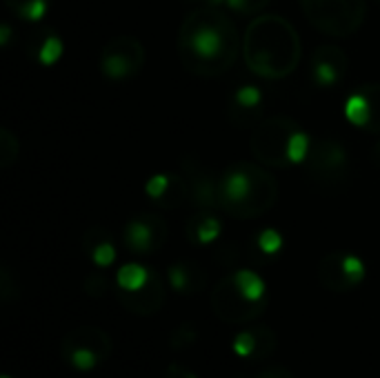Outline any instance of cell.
Here are the masks:
<instances>
[{
  "label": "cell",
  "mask_w": 380,
  "mask_h": 378,
  "mask_svg": "<svg viewBox=\"0 0 380 378\" xmlns=\"http://www.w3.org/2000/svg\"><path fill=\"white\" fill-rule=\"evenodd\" d=\"M98 354L94 352V350H87V347H78V350H73V352H69L67 354V360L71 362L73 367H78V370H83V372H87V370H91L98 362Z\"/></svg>",
  "instance_id": "f1b7e54d"
},
{
  "label": "cell",
  "mask_w": 380,
  "mask_h": 378,
  "mask_svg": "<svg viewBox=\"0 0 380 378\" xmlns=\"http://www.w3.org/2000/svg\"><path fill=\"white\" fill-rule=\"evenodd\" d=\"M120 305L125 309H129L131 314H138V316H151L156 314L162 302H165V283L162 278L151 269V276L149 280L141 287V290H120Z\"/></svg>",
  "instance_id": "2e32d148"
},
{
  "label": "cell",
  "mask_w": 380,
  "mask_h": 378,
  "mask_svg": "<svg viewBox=\"0 0 380 378\" xmlns=\"http://www.w3.org/2000/svg\"><path fill=\"white\" fill-rule=\"evenodd\" d=\"M242 42L234 20L218 7H198L178 29V58L194 76H220L230 69Z\"/></svg>",
  "instance_id": "6da1fadb"
},
{
  "label": "cell",
  "mask_w": 380,
  "mask_h": 378,
  "mask_svg": "<svg viewBox=\"0 0 380 378\" xmlns=\"http://www.w3.org/2000/svg\"><path fill=\"white\" fill-rule=\"evenodd\" d=\"M234 280L236 285L240 287V292L249 296L251 300H263L267 298L265 292H267V287L263 283V278L256 274V271H249V269H238L234 271Z\"/></svg>",
  "instance_id": "cb8c5ba5"
},
{
  "label": "cell",
  "mask_w": 380,
  "mask_h": 378,
  "mask_svg": "<svg viewBox=\"0 0 380 378\" xmlns=\"http://www.w3.org/2000/svg\"><path fill=\"white\" fill-rule=\"evenodd\" d=\"M52 0H5V5L13 16H18L20 20L27 23H38L47 16Z\"/></svg>",
  "instance_id": "7402d4cb"
},
{
  "label": "cell",
  "mask_w": 380,
  "mask_h": 378,
  "mask_svg": "<svg viewBox=\"0 0 380 378\" xmlns=\"http://www.w3.org/2000/svg\"><path fill=\"white\" fill-rule=\"evenodd\" d=\"M249 147L254 158L273 170L305 165L311 138L294 118L290 116H269L263 118L251 131Z\"/></svg>",
  "instance_id": "277c9868"
},
{
  "label": "cell",
  "mask_w": 380,
  "mask_h": 378,
  "mask_svg": "<svg viewBox=\"0 0 380 378\" xmlns=\"http://www.w3.org/2000/svg\"><path fill=\"white\" fill-rule=\"evenodd\" d=\"M205 3L211 7H220V5H225V0H205Z\"/></svg>",
  "instance_id": "8d00e7d4"
},
{
  "label": "cell",
  "mask_w": 380,
  "mask_h": 378,
  "mask_svg": "<svg viewBox=\"0 0 380 378\" xmlns=\"http://www.w3.org/2000/svg\"><path fill=\"white\" fill-rule=\"evenodd\" d=\"M256 245L265 256H273V254H278L280 247H283V236L276 230H263L256 238Z\"/></svg>",
  "instance_id": "4316f807"
},
{
  "label": "cell",
  "mask_w": 380,
  "mask_h": 378,
  "mask_svg": "<svg viewBox=\"0 0 380 378\" xmlns=\"http://www.w3.org/2000/svg\"><path fill=\"white\" fill-rule=\"evenodd\" d=\"M242 56L258 78L278 81L296 71L302 45L296 27L287 18L278 13H258L242 36Z\"/></svg>",
  "instance_id": "7a4b0ae2"
},
{
  "label": "cell",
  "mask_w": 380,
  "mask_h": 378,
  "mask_svg": "<svg viewBox=\"0 0 380 378\" xmlns=\"http://www.w3.org/2000/svg\"><path fill=\"white\" fill-rule=\"evenodd\" d=\"M78 347H87V350H94L100 358H107L112 352V338L100 327H78L63 338V352L67 356Z\"/></svg>",
  "instance_id": "e0dca14e"
},
{
  "label": "cell",
  "mask_w": 380,
  "mask_h": 378,
  "mask_svg": "<svg viewBox=\"0 0 380 378\" xmlns=\"http://www.w3.org/2000/svg\"><path fill=\"white\" fill-rule=\"evenodd\" d=\"M3 378H9V376H3Z\"/></svg>",
  "instance_id": "74e56055"
},
{
  "label": "cell",
  "mask_w": 380,
  "mask_h": 378,
  "mask_svg": "<svg viewBox=\"0 0 380 378\" xmlns=\"http://www.w3.org/2000/svg\"><path fill=\"white\" fill-rule=\"evenodd\" d=\"M167 278H170V285L180 294L201 292L207 283L205 271L198 265H189V263H174L170 271H167Z\"/></svg>",
  "instance_id": "ffe728a7"
},
{
  "label": "cell",
  "mask_w": 380,
  "mask_h": 378,
  "mask_svg": "<svg viewBox=\"0 0 380 378\" xmlns=\"http://www.w3.org/2000/svg\"><path fill=\"white\" fill-rule=\"evenodd\" d=\"M372 160H374L376 167H380V143L372 149Z\"/></svg>",
  "instance_id": "d590c367"
},
{
  "label": "cell",
  "mask_w": 380,
  "mask_h": 378,
  "mask_svg": "<svg viewBox=\"0 0 380 378\" xmlns=\"http://www.w3.org/2000/svg\"><path fill=\"white\" fill-rule=\"evenodd\" d=\"M9 40H11V27L5 23L3 27H0V42H3V45H9Z\"/></svg>",
  "instance_id": "e575fe53"
},
{
  "label": "cell",
  "mask_w": 380,
  "mask_h": 378,
  "mask_svg": "<svg viewBox=\"0 0 380 378\" xmlns=\"http://www.w3.org/2000/svg\"><path fill=\"white\" fill-rule=\"evenodd\" d=\"M345 118L362 131L380 134V83H367L354 89L345 100Z\"/></svg>",
  "instance_id": "8fae6325"
},
{
  "label": "cell",
  "mask_w": 380,
  "mask_h": 378,
  "mask_svg": "<svg viewBox=\"0 0 380 378\" xmlns=\"http://www.w3.org/2000/svg\"><path fill=\"white\" fill-rule=\"evenodd\" d=\"M149 201L162 209H176L189 203V185L182 172H165L151 176L145 183Z\"/></svg>",
  "instance_id": "5bb4252c"
},
{
  "label": "cell",
  "mask_w": 380,
  "mask_h": 378,
  "mask_svg": "<svg viewBox=\"0 0 380 378\" xmlns=\"http://www.w3.org/2000/svg\"><path fill=\"white\" fill-rule=\"evenodd\" d=\"M180 172L185 174L189 185V203L198 209H218V183L220 174H211L198 160H182Z\"/></svg>",
  "instance_id": "7c38bea8"
},
{
  "label": "cell",
  "mask_w": 380,
  "mask_h": 378,
  "mask_svg": "<svg viewBox=\"0 0 380 378\" xmlns=\"http://www.w3.org/2000/svg\"><path fill=\"white\" fill-rule=\"evenodd\" d=\"M269 0H225V7L240 13V16H256L267 7Z\"/></svg>",
  "instance_id": "83f0119b"
},
{
  "label": "cell",
  "mask_w": 380,
  "mask_h": 378,
  "mask_svg": "<svg viewBox=\"0 0 380 378\" xmlns=\"http://www.w3.org/2000/svg\"><path fill=\"white\" fill-rule=\"evenodd\" d=\"M196 338H198V331H196V327L185 323L172 334V347H174V350H185V347H189Z\"/></svg>",
  "instance_id": "f546056e"
},
{
  "label": "cell",
  "mask_w": 380,
  "mask_h": 378,
  "mask_svg": "<svg viewBox=\"0 0 380 378\" xmlns=\"http://www.w3.org/2000/svg\"><path fill=\"white\" fill-rule=\"evenodd\" d=\"M83 247L89 254V259L98 267H109L116 261V247L112 243V236L102 227H91L83 238Z\"/></svg>",
  "instance_id": "d6986e66"
},
{
  "label": "cell",
  "mask_w": 380,
  "mask_h": 378,
  "mask_svg": "<svg viewBox=\"0 0 380 378\" xmlns=\"http://www.w3.org/2000/svg\"><path fill=\"white\" fill-rule=\"evenodd\" d=\"M378 3H380V0H378Z\"/></svg>",
  "instance_id": "f35d334b"
},
{
  "label": "cell",
  "mask_w": 380,
  "mask_h": 378,
  "mask_svg": "<svg viewBox=\"0 0 380 378\" xmlns=\"http://www.w3.org/2000/svg\"><path fill=\"white\" fill-rule=\"evenodd\" d=\"M347 67H349V60L340 47H336V45H321V47H316L309 60L311 83L321 89L336 87L345 78Z\"/></svg>",
  "instance_id": "4fadbf2b"
},
{
  "label": "cell",
  "mask_w": 380,
  "mask_h": 378,
  "mask_svg": "<svg viewBox=\"0 0 380 378\" xmlns=\"http://www.w3.org/2000/svg\"><path fill=\"white\" fill-rule=\"evenodd\" d=\"M367 274L364 263L356 254L349 252H329L318 263V280L329 292L345 294L358 287Z\"/></svg>",
  "instance_id": "9c48e42d"
},
{
  "label": "cell",
  "mask_w": 380,
  "mask_h": 378,
  "mask_svg": "<svg viewBox=\"0 0 380 378\" xmlns=\"http://www.w3.org/2000/svg\"><path fill=\"white\" fill-rule=\"evenodd\" d=\"M254 336H256V354L254 356H261L265 358L267 354H271L276 350V336H273V331L267 329V327H254Z\"/></svg>",
  "instance_id": "484cf974"
},
{
  "label": "cell",
  "mask_w": 380,
  "mask_h": 378,
  "mask_svg": "<svg viewBox=\"0 0 380 378\" xmlns=\"http://www.w3.org/2000/svg\"><path fill=\"white\" fill-rule=\"evenodd\" d=\"M265 96L256 85H240L227 100V114L236 127H256L263 120Z\"/></svg>",
  "instance_id": "9a60e30c"
},
{
  "label": "cell",
  "mask_w": 380,
  "mask_h": 378,
  "mask_svg": "<svg viewBox=\"0 0 380 378\" xmlns=\"http://www.w3.org/2000/svg\"><path fill=\"white\" fill-rule=\"evenodd\" d=\"M278 201V183L261 163L238 160L220 174L218 209L238 220L267 214Z\"/></svg>",
  "instance_id": "3957f363"
},
{
  "label": "cell",
  "mask_w": 380,
  "mask_h": 378,
  "mask_svg": "<svg viewBox=\"0 0 380 378\" xmlns=\"http://www.w3.org/2000/svg\"><path fill=\"white\" fill-rule=\"evenodd\" d=\"M145 45L133 36H116L100 52V71L109 81H129L145 67Z\"/></svg>",
  "instance_id": "ba28073f"
},
{
  "label": "cell",
  "mask_w": 380,
  "mask_h": 378,
  "mask_svg": "<svg viewBox=\"0 0 380 378\" xmlns=\"http://www.w3.org/2000/svg\"><path fill=\"white\" fill-rule=\"evenodd\" d=\"M149 276H151L149 267H143L138 263H127V265L120 267L118 274H116L118 290H127V292L141 290V287L149 280Z\"/></svg>",
  "instance_id": "603a6c76"
},
{
  "label": "cell",
  "mask_w": 380,
  "mask_h": 378,
  "mask_svg": "<svg viewBox=\"0 0 380 378\" xmlns=\"http://www.w3.org/2000/svg\"><path fill=\"white\" fill-rule=\"evenodd\" d=\"M309 25L331 38L356 34L367 16V0H300Z\"/></svg>",
  "instance_id": "5b68a950"
},
{
  "label": "cell",
  "mask_w": 380,
  "mask_h": 378,
  "mask_svg": "<svg viewBox=\"0 0 380 378\" xmlns=\"http://www.w3.org/2000/svg\"><path fill=\"white\" fill-rule=\"evenodd\" d=\"M305 167L314 185L323 189L340 187L349 176V156L340 141H314L305 160Z\"/></svg>",
  "instance_id": "8992f818"
},
{
  "label": "cell",
  "mask_w": 380,
  "mask_h": 378,
  "mask_svg": "<svg viewBox=\"0 0 380 378\" xmlns=\"http://www.w3.org/2000/svg\"><path fill=\"white\" fill-rule=\"evenodd\" d=\"M211 309L227 325H245L267 309V298L251 300L240 292L234 274L220 278L211 292Z\"/></svg>",
  "instance_id": "52a82bcc"
},
{
  "label": "cell",
  "mask_w": 380,
  "mask_h": 378,
  "mask_svg": "<svg viewBox=\"0 0 380 378\" xmlns=\"http://www.w3.org/2000/svg\"><path fill=\"white\" fill-rule=\"evenodd\" d=\"M20 154V141L9 127L0 129V167L9 170L13 163L18 160Z\"/></svg>",
  "instance_id": "d4e9b609"
},
{
  "label": "cell",
  "mask_w": 380,
  "mask_h": 378,
  "mask_svg": "<svg viewBox=\"0 0 380 378\" xmlns=\"http://www.w3.org/2000/svg\"><path fill=\"white\" fill-rule=\"evenodd\" d=\"M65 45L56 34L44 32L38 36H32V42H29V54H32L40 65H54L63 56Z\"/></svg>",
  "instance_id": "44dd1931"
},
{
  "label": "cell",
  "mask_w": 380,
  "mask_h": 378,
  "mask_svg": "<svg viewBox=\"0 0 380 378\" xmlns=\"http://www.w3.org/2000/svg\"><path fill=\"white\" fill-rule=\"evenodd\" d=\"M185 232H187L189 243H194V245H209V243H214V240L220 236L222 223H220L218 216L211 214L209 209H201L198 214H194L187 220Z\"/></svg>",
  "instance_id": "ac0fdd59"
},
{
  "label": "cell",
  "mask_w": 380,
  "mask_h": 378,
  "mask_svg": "<svg viewBox=\"0 0 380 378\" xmlns=\"http://www.w3.org/2000/svg\"><path fill=\"white\" fill-rule=\"evenodd\" d=\"M256 378H294V374L287 367H267L258 374Z\"/></svg>",
  "instance_id": "836d02e7"
},
{
  "label": "cell",
  "mask_w": 380,
  "mask_h": 378,
  "mask_svg": "<svg viewBox=\"0 0 380 378\" xmlns=\"http://www.w3.org/2000/svg\"><path fill=\"white\" fill-rule=\"evenodd\" d=\"M167 234H170V227H167L162 216L138 214V216H131L125 223L123 240H125L129 252L141 254V256H149L165 245Z\"/></svg>",
  "instance_id": "30bf717a"
},
{
  "label": "cell",
  "mask_w": 380,
  "mask_h": 378,
  "mask_svg": "<svg viewBox=\"0 0 380 378\" xmlns=\"http://www.w3.org/2000/svg\"><path fill=\"white\" fill-rule=\"evenodd\" d=\"M165 378H198L194 372H189L185 365H178V362H172L165 372Z\"/></svg>",
  "instance_id": "d6a6232c"
},
{
  "label": "cell",
  "mask_w": 380,
  "mask_h": 378,
  "mask_svg": "<svg viewBox=\"0 0 380 378\" xmlns=\"http://www.w3.org/2000/svg\"><path fill=\"white\" fill-rule=\"evenodd\" d=\"M85 292L89 296H94V298H100L109 292V280L107 276H102V274H89L85 278Z\"/></svg>",
  "instance_id": "1f68e13d"
},
{
  "label": "cell",
  "mask_w": 380,
  "mask_h": 378,
  "mask_svg": "<svg viewBox=\"0 0 380 378\" xmlns=\"http://www.w3.org/2000/svg\"><path fill=\"white\" fill-rule=\"evenodd\" d=\"M234 352L238 356H254L256 354V336L254 331H240L234 338Z\"/></svg>",
  "instance_id": "4dcf8cb0"
}]
</instances>
